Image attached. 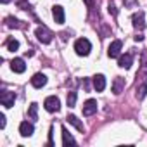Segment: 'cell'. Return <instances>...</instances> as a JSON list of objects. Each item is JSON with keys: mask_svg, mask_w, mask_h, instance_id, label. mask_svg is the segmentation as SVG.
<instances>
[{"mask_svg": "<svg viewBox=\"0 0 147 147\" xmlns=\"http://www.w3.org/2000/svg\"><path fill=\"white\" fill-rule=\"evenodd\" d=\"M90 50H92V43H90L87 38H78V40L75 42V52H76L78 55L85 57V55L90 54Z\"/></svg>", "mask_w": 147, "mask_h": 147, "instance_id": "cell-1", "label": "cell"}, {"mask_svg": "<svg viewBox=\"0 0 147 147\" xmlns=\"http://www.w3.org/2000/svg\"><path fill=\"white\" fill-rule=\"evenodd\" d=\"M43 107H45V111H49V113H57V111L61 109V100H59V97H55V95L47 97L45 102H43Z\"/></svg>", "mask_w": 147, "mask_h": 147, "instance_id": "cell-2", "label": "cell"}, {"mask_svg": "<svg viewBox=\"0 0 147 147\" xmlns=\"http://www.w3.org/2000/svg\"><path fill=\"white\" fill-rule=\"evenodd\" d=\"M0 102L5 107H12L14 102H16V94L14 92H9V90H2L0 92Z\"/></svg>", "mask_w": 147, "mask_h": 147, "instance_id": "cell-3", "label": "cell"}, {"mask_svg": "<svg viewBox=\"0 0 147 147\" xmlns=\"http://www.w3.org/2000/svg\"><path fill=\"white\" fill-rule=\"evenodd\" d=\"M131 23H133V28H135V30L142 31V30L145 28V14H144V11L135 12V14L131 16Z\"/></svg>", "mask_w": 147, "mask_h": 147, "instance_id": "cell-4", "label": "cell"}, {"mask_svg": "<svg viewBox=\"0 0 147 147\" xmlns=\"http://www.w3.org/2000/svg\"><path fill=\"white\" fill-rule=\"evenodd\" d=\"M35 35H36V38H38L42 43H50V42H52V33H50L45 26H38L36 31H35Z\"/></svg>", "mask_w": 147, "mask_h": 147, "instance_id": "cell-5", "label": "cell"}, {"mask_svg": "<svg viewBox=\"0 0 147 147\" xmlns=\"http://www.w3.org/2000/svg\"><path fill=\"white\" fill-rule=\"evenodd\" d=\"M137 78H138L137 85L138 83H147V52L142 55V66H140V71L137 73Z\"/></svg>", "mask_w": 147, "mask_h": 147, "instance_id": "cell-6", "label": "cell"}, {"mask_svg": "<svg viewBox=\"0 0 147 147\" xmlns=\"http://www.w3.org/2000/svg\"><path fill=\"white\" fill-rule=\"evenodd\" d=\"M121 49H123V43H121V40H113V42H111V45H109V49H107V55H109L111 59H114V57H119V54H121Z\"/></svg>", "mask_w": 147, "mask_h": 147, "instance_id": "cell-7", "label": "cell"}, {"mask_svg": "<svg viewBox=\"0 0 147 147\" xmlns=\"http://www.w3.org/2000/svg\"><path fill=\"white\" fill-rule=\"evenodd\" d=\"M97 113V100L95 99H88L83 104V116H92Z\"/></svg>", "mask_w": 147, "mask_h": 147, "instance_id": "cell-8", "label": "cell"}, {"mask_svg": "<svg viewBox=\"0 0 147 147\" xmlns=\"http://www.w3.org/2000/svg\"><path fill=\"white\" fill-rule=\"evenodd\" d=\"M131 64H133V55H131L130 52H128V54H123V55L118 57V66H119V67H123V69H130Z\"/></svg>", "mask_w": 147, "mask_h": 147, "instance_id": "cell-9", "label": "cell"}, {"mask_svg": "<svg viewBox=\"0 0 147 147\" xmlns=\"http://www.w3.org/2000/svg\"><path fill=\"white\" fill-rule=\"evenodd\" d=\"M33 131H35L33 123H30V121H23V123L19 125V133H21V137H31Z\"/></svg>", "mask_w": 147, "mask_h": 147, "instance_id": "cell-10", "label": "cell"}, {"mask_svg": "<svg viewBox=\"0 0 147 147\" xmlns=\"http://www.w3.org/2000/svg\"><path fill=\"white\" fill-rule=\"evenodd\" d=\"M11 69L14 73H24L26 71V64H24V61L21 57H16V59L11 61Z\"/></svg>", "mask_w": 147, "mask_h": 147, "instance_id": "cell-11", "label": "cell"}, {"mask_svg": "<svg viewBox=\"0 0 147 147\" xmlns=\"http://www.w3.org/2000/svg\"><path fill=\"white\" fill-rule=\"evenodd\" d=\"M45 83H47V76L43 73H36V75L31 78V85L35 88H42V87H45Z\"/></svg>", "mask_w": 147, "mask_h": 147, "instance_id": "cell-12", "label": "cell"}, {"mask_svg": "<svg viewBox=\"0 0 147 147\" xmlns=\"http://www.w3.org/2000/svg\"><path fill=\"white\" fill-rule=\"evenodd\" d=\"M123 88H125V78L116 76L114 82H113V94H114V95H119V94L123 92Z\"/></svg>", "mask_w": 147, "mask_h": 147, "instance_id": "cell-13", "label": "cell"}, {"mask_svg": "<svg viewBox=\"0 0 147 147\" xmlns=\"http://www.w3.org/2000/svg\"><path fill=\"white\" fill-rule=\"evenodd\" d=\"M52 16H54V19H55V23H59V24H62L64 23V9L61 7V5H54V9H52Z\"/></svg>", "mask_w": 147, "mask_h": 147, "instance_id": "cell-14", "label": "cell"}, {"mask_svg": "<svg viewBox=\"0 0 147 147\" xmlns=\"http://www.w3.org/2000/svg\"><path fill=\"white\" fill-rule=\"evenodd\" d=\"M94 88L97 92H102L106 88V76L104 75H95L94 76Z\"/></svg>", "mask_w": 147, "mask_h": 147, "instance_id": "cell-15", "label": "cell"}, {"mask_svg": "<svg viewBox=\"0 0 147 147\" xmlns=\"http://www.w3.org/2000/svg\"><path fill=\"white\" fill-rule=\"evenodd\" d=\"M67 121H69V125H73L78 131H83L85 130V126H83V123L78 119V116H75V114H67Z\"/></svg>", "mask_w": 147, "mask_h": 147, "instance_id": "cell-16", "label": "cell"}, {"mask_svg": "<svg viewBox=\"0 0 147 147\" xmlns=\"http://www.w3.org/2000/svg\"><path fill=\"white\" fill-rule=\"evenodd\" d=\"M62 145H76V140L66 128H62Z\"/></svg>", "mask_w": 147, "mask_h": 147, "instance_id": "cell-17", "label": "cell"}, {"mask_svg": "<svg viewBox=\"0 0 147 147\" xmlns=\"http://www.w3.org/2000/svg\"><path fill=\"white\" fill-rule=\"evenodd\" d=\"M135 95H137L138 100H142V99L147 95V83H138V85H137V94H135Z\"/></svg>", "mask_w": 147, "mask_h": 147, "instance_id": "cell-18", "label": "cell"}, {"mask_svg": "<svg viewBox=\"0 0 147 147\" xmlns=\"http://www.w3.org/2000/svg\"><path fill=\"white\" fill-rule=\"evenodd\" d=\"M36 111H38V104L36 102H31L30 104V111H28V116L35 121V119H38V114H36Z\"/></svg>", "mask_w": 147, "mask_h": 147, "instance_id": "cell-19", "label": "cell"}, {"mask_svg": "<svg viewBox=\"0 0 147 147\" xmlns=\"http://www.w3.org/2000/svg\"><path fill=\"white\" fill-rule=\"evenodd\" d=\"M5 45H7V49H9L11 52H16V50L19 49V42H18L16 38H9V40L5 42Z\"/></svg>", "mask_w": 147, "mask_h": 147, "instance_id": "cell-20", "label": "cell"}, {"mask_svg": "<svg viewBox=\"0 0 147 147\" xmlns=\"http://www.w3.org/2000/svg\"><path fill=\"white\" fill-rule=\"evenodd\" d=\"M5 24H7L9 28H21V26H23V24H21L18 19H14V18H7V19H5Z\"/></svg>", "mask_w": 147, "mask_h": 147, "instance_id": "cell-21", "label": "cell"}, {"mask_svg": "<svg viewBox=\"0 0 147 147\" xmlns=\"http://www.w3.org/2000/svg\"><path fill=\"white\" fill-rule=\"evenodd\" d=\"M75 104H76V92H69L67 94V106L75 107Z\"/></svg>", "mask_w": 147, "mask_h": 147, "instance_id": "cell-22", "label": "cell"}, {"mask_svg": "<svg viewBox=\"0 0 147 147\" xmlns=\"http://www.w3.org/2000/svg\"><path fill=\"white\" fill-rule=\"evenodd\" d=\"M109 12H111V14H113V16H114V18H116V16H118V9H116V7H114V4H109Z\"/></svg>", "mask_w": 147, "mask_h": 147, "instance_id": "cell-23", "label": "cell"}, {"mask_svg": "<svg viewBox=\"0 0 147 147\" xmlns=\"http://www.w3.org/2000/svg\"><path fill=\"white\" fill-rule=\"evenodd\" d=\"M0 128H5V114H0Z\"/></svg>", "mask_w": 147, "mask_h": 147, "instance_id": "cell-24", "label": "cell"}, {"mask_svg": "<svg viewBox=\"0 0 147 147\" xmlns=\"http://www.w3.org/2000/svg\"><path fill=\"white\" fill-rule=\"evenodd\" d=\"M85 2H87V5H88V9H94V2H92V0H85Z\"/></svg>", "mask_w": 147, "mask_h": 147, "instance_id": "cell-25", "label": "cell"}, {"mask_svg": "<svg viewBox=\"0 0 147 147\" xmlns=\"http://www.w3.org/2000/svg\"><path fill=\"white\" fill-rule=\"evenodd\" d=\"M0 2H2V4H9V2H11V0H0Z\"/></svg>", "mask_w": 147, "mask_h": 147, "instance_id": "cell-26", "label": "cell"}]
</instances>
